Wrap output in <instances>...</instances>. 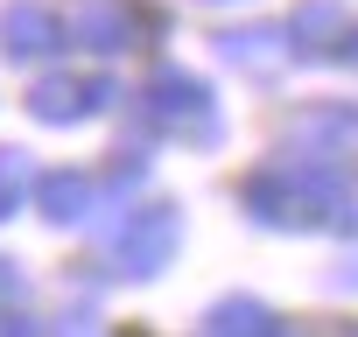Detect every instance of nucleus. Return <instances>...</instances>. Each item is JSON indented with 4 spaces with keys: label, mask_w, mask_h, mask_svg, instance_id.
I'll return each mask as SVG.
<instances>
[]
</instances>
